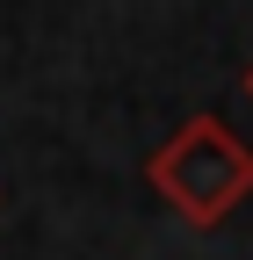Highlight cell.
Returning a JSON list of instances; mask_svg holds the SVG:
<instances>
[{"mask_svg":"<svg viewBox=\"0 0 253 260\" xmlns=\"http://www.w3.org/2000/svg\"><path fill=\"white\" fill-rule=\"evenodd\" d=\"M145 181L160 188V203L181 224L210 232L217 217H232L253 195V145L232 123H217V116H188L174 138L145 159Z\"/></svg>","mask_w":253,"mask_h":260,"instance_id":"1","label":"cell"},{"mask_svg":"<svg viewBox=\"0 0 253 260\" xmlns=\"http://www.w3.org/2000/svg\"><path fill=\"white\" fill-rule=\"evenodd\" d=\"M246 102H253V65H246Z\"/></svg>","mask_w":253,"mask_h":260,"instance_id":"2","label":"cell"}]
</instances>
